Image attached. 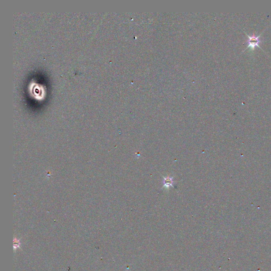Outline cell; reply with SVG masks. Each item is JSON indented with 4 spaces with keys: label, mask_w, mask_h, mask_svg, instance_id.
<instances>
[{
    "label": "cell",
    "mask_w": 271,
    "mask_h": 271,
    "mask_svg": "<svg viewBox=\"0 0 271 271\" xmlns=\"http://www.w3.org/2000/svg\"><path fill=\"white\" fill-rule=\"evenodd\" d=\"M244 32L246 34V35L247 36L248 38H249L248 40H247V42L248 44V46L245 49V50L248 49L249 48H250L251 49H254L256 47H260V44H261V42L263 41L260 38V36L262 35V33L259 34L258 36H256L255 34H253L252 36H249L247 33H246V32L244 31Z\"/></svg>",
    "instance_id": "1"
},
{
    "label": "cell",
    "mask_w": 271,
    "mask_h": 271,
    "mask_svg": "<svg viewBox=\"0 0 271 271\" xmlns=\"http://www.w3.org/2000/svg\"><path fill=\"white\" fill-rule=\"evenodd\" d=\"M20 244V242H19V240H18L17 238H15V240H14V248L15 249V248L19 247Z\"/></svg>",
    "instance_id": "3"
},
{
    "label": "cell",
    "mask_w": 271,
    "mask_h": 271,
    "mask_svg": "<svg viewBox=\"0 0 271 271\" xmlns=\"http://www.w3.org/2000/svg\"><path fill=\"white\" fill-rule=\"evenodd\" d=\"M163 178V187L166 188H170V187L174 188V184L175 181H174V177H164L162 176Z\"/></svg>",
    "instance_id": "2"
}]
</instances>
